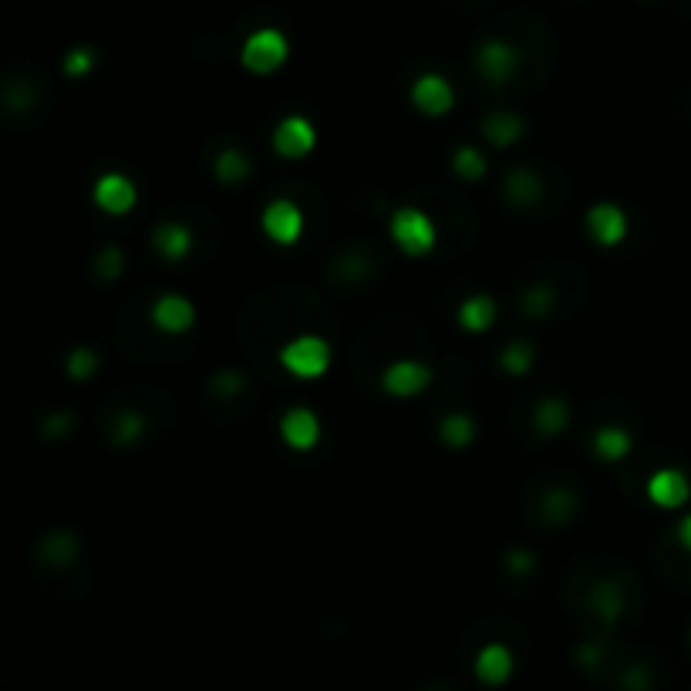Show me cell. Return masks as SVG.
Returning a JSON list of instances; mask_svg holds the SVG:
<instances>
[{"mask_svg":"<svg viewBox=\"0 0 691 691\" xmlns=\"http://www.w3.org/2000/svg\"><path fill=\"white\" fill-rule=\"evenodd\" d=\"M280 365H284L287 375L300 381L324 378V371L331 368V344L317 338V334H300V338L280 348Z\"/></svg>","mask_w":691,"mask_h":691,"instance_id":"1","label":"cell"},{"mask_svg":"<svg viewBox=\"0 0 691 691\" xmlns=\"http://www.w3.org/2000/svg\"><path fill=\"white\" fill-rule=\"evenodd\" d=\"M388 236H392L395 247L408 253V257H425V253L435 247V223L422 213V209L402 206V209H395L392 220H388Z\"/></svg>","mask_w":691,"mask_h":691,"instance_id":"2","label":"cell"},{"mask_svg":"<svg viewBox=\"0 0 691 691\" xmlns=\"http://www.w3.org/2000/svg\"><path fill=\"white\" fill-rule=\"evenodd\" d=\"M287 54H290V44L284 38V31H277V27H260V31H253L250 38L243 41L240 61L250 75H274V71L287 61Z\"/></svg>","mask_w":691,"mask_h":691,"instance_id":"3","label":"cell"},{"mask_svg":"<svg viewBox=\"0 0 691 691\" xmlns=\"http://www.w3.org/2000/svg\"><path fill=\"white\" fill-rule=\"evenodd\" d=\"M260 226L277 247H294L300 236H304V213L290 199H274V203H267V209H263Z\"/></svg>","mask_w":691,"mask_h":691,"instance_id":"4","label":"cell"},{"mask_svg":"<svg viewBox=\"0 0 691 691\" xmlns=\"http://www.w3.org/2000/svg\"><path fill=\"white\" fill-rule=\"evenodd\" d=\"M476 68L486 85L499 88L516 75V68H520V51L506 41H483L476 51Z\"/></svg>","mask_w":691,"mask_h":691,"instance_id":"5","label":"cell"},{"mask_svg":"<svg viewBox=\"0 0 691 691\" xmlns=\"http://www.w3.org/2000/svg\"><path fill=\"white\" fill-rule=\"evenodd\" d=\"M432 385V368L422 365V361H395V365L385 368V375H381V388H385L392 398H415L422 395L425 388Z\"/></svg>","mask_w":691,"mask_h":691,"instance_id":"6","label":"cell"},{"mask_svg":"<svg viewBox=\"0 0 691 691\" xmlns=\"http://www.w3.org/2000/svg\"><path fill=\"white\" fill-rule=\"evenodd\" d=\"M587 233L597 247H621L627 236V213L614 203H597L587 209Z\"/></svg>","mask_w":691,"mask_h":691,"instance_id":"7","label":"cell"},{"mask_svg":"<svg viewBox=\"0 0 691 691\" xmlns=\"http://www.w3.org/2000/svg\"><path fill=\"white\" fill-rule=\"evenodd\" d=\"M314 145H317V132L304 115H287L274 129V152L280 159H304Z\"/></svg>","mask_w":691,"mask_h":691,"instance_id":"8","label":"cell"},{"mask_svg":"<svg viewBox=\"0 0 691 691\" xmlns=\"http://www.w3.org/2000/svg\"><path fill=\"white\" fill-rule=\"evenodd\" d=\"M408 95H412V105L418 112L429 118L452 112V105H456V92H452V85L442 75H418Z\"/></svg>","mask_w":691,"mask_h":691,"instance_id":"9","label":"cell"},{"mask_svg":"<svg viewBox=\"0 0 691 691\" xmlns=\"http://www.w3.org/2000/svg\"><path fill=\"white\" fill-rule=\"evenodd\" d=\"M92 199H95V206L102 209V213H108V216H125L135 206L139 193H135V183H132L129 176H122V172H105V176L95 183Z\"/></svg>","mask_w":691,"mask_h":691,"instance_id":"10","label":"cell"},{"mask_svg":"<svg viewBox=\"0 0 691 691\" xmlns=\"http://www.w3.org/2000/svg\"><path fill=\"white\" fill-rule=\"evenodd\" d=\"M280 439H284L294 452H311L321 442V422L311 408H290L280 418Z\"/></svg>","mask_w":691,"mask_h":691,"instance_id":"11","label":"cell"},{"mask_svg":"<svg viewBox=\"0 0 691 691\" xmlns=\"http://www.w3.org/2000/svg\"><path fill=\"white\" fill-rule=\"evenodd\" d=\"M688 496H691V486L681 469H658L648 479V499L661 509H681L688 503Z\"/></svg>","mask_w":691,"mask_h":691,"instance_id":"12","label":"cell"},{"mask_svg":"<svg viewBox=\"0 0 691 691\" xmlns=\"http://www.w3.org/2000/svg\"><path fill=\"white\" fill-rule=\"evenodd\" d=\"M152 324L166 334H183L196 324V307L183 294H162L152 304Z\"/></svg>","mask_w":691,"mask_h":691,"instance_id":"13","label":"cell"},{"mask_svg":"<svg viewBox=\"0 0 691 691\" xmlns=\"http://www.w3.org/2000/svg\"><path fill=\"white\" fill-rule=\"evenodd\" d=\"M509 675H513V651L506 644H486L476 654V678L483 685H503Z\"/></svg>","mask_w":691,"mask_h":691,"instance_id":"14","label":"cell"},{"mask_svg":"<svg viewBox=\"0 0 691 691\" xmlns=\"http://www.w3.org/2000/svg\"><path fill=\"white\" fill-rule=\"evenodd\" d=\"M152 243H156V250L162 253L166 260H183L189 257V250H193V230H189L186 223H162L156 236H152Z\"/></svg>","mask_w":691,"mask_h":691,"instance_id":"15","label":"cell"},{"mask_svg":"<svg viewBox=\"0 0 691 691\" xmlns=\"http://www.w3.org/2000/svg\"><path fill=\"white\" fill-rule=\"evenodd\" d=\"M483 135H486L489 145L506 149V145H513L523 135V118L513 115V112H493V115L483 118Z\"/></svg>","mask_w":691,"mask_h":691,"instance_id":"16","label":"cell"},{"mask_svg":"<svg viewBox=\"0 0 691 691\" xmlns=\"http://www.w3.org/2000/svg\"><path fill=\"white\" fill-rule=\"evenodd\" d=\"M496 321V300L486 297V294H476L469 300H462L459 307V324L466 327V331L479 334V331H489Z\"/></svg>","mask_w":691,"mask_h":691,"instance_id":"17","label":"cell"},{"mask_svg":"<svg viewBox=\"0 0 691 691\" xmlns=\"http://www.w3.org/2000/svg\"><path fill=\"white\" fill-rule=\"evenodd\" d=\"M506 199L513 206H533L536 199L543 196V183H540V176L530 169H513L506 176Z\"/></svg>","mask_w":691,"mask_h":691,"instance_id":"18","label":"cell"},{"mask_svg":"<svg viewBox=\"0 0 691 691\" xmlns=\"http://www.w3.org/2000/svg\"><path fill=\"white\" fill-rule=\"evenodd\" d=\"M567 422H570V408L563 398H543L533 412V425L540 435H557L567 429Z\"/></svg>","mask_w":691,"mask_h":691,"instance_id":"19","label":"cell"},{"mask_svg":"<svg viewBox=\"0 0 691 691\" xmlns=\"http://www.w3.org/2000/svg\"><path fill=\"white\" fill-rule=\"evenodd\" d=\"M594 452L604 462H621L627 452H631V435L624 429H617V425H604V429H597L594 435Z\"/></svg>","mask_w":691,"mask_h":691,"instance_id":"20","label":"cell"},{"mask_svg":"<svg viewBox=\"0 0 691 691\" xmlns=\"http://www.w3.org/2000/svg\"><path fill=\"white\" fill-rule=\"evenodd\" d=\"M439 439L449 445V449H466V445L476 439V422H472L469 415H445L442 425H439Z\"/></svg>","mask_w":691,"mask_h":691,"instance_id":"21","label":"cell"},{"mask_svg":"<svg viewBox=\"0 0 691 691\" xmlns=\"http://www.w3.org/2000/svg\"><path fill=\"white\" fill-rule=\"evenodd\" d=\"M75 553H78V540L68 530L44 536V543H41V557L54 563V567H68V563L75 560Z\"/></svg>","mask_w":691,"mask_h":691,"instance_id":"22","label":"cell"},{"mask_svg":"<svg viewBox=\"0 0 691 691\" xmlns=\"http://www.w3.org/2000/svg\"><path fill=\"white\" fill-rule=\"evenodd\" d=\"M250 176V159L243 156V152H236V149H226L216 156V179L226 186H236V183H243V179Z\"/></svg>","mask_w":691,"mask_h":691,"instance_id":"23","label":"cell"},{"mask_svg":"<svg viewBox=\"0 0 691 691\" xmlns=\"http://www.w3.org/2000/svg\"><path fill=\"white\" fill-rule=\"evenodd\" d=\"M574 513H577V496L570 493V489H553V493L543 499V520L547 523H567Z\"/></svg>","mask_w":691,"mask_h":691,"instance_id":"24","label":"cell"},{"mask_svg":"<svg viewBox=\"0 0 691 691\" xmlns=\"http://www.w3.org/2000/svg\"><path fill=\"white\" fill-rule=\"evenodd\" d=\"M452 169L459 172L466 183H476V179H483L486 176V156L483 152H476L472 145H466V149H459L456 156H452Z\"/></svg>","mask_w":691,"mask_h":691,"instance_id":"25","label":"cell"},{"mask_svg":"<svg viewBox=\"0 0 691 691\" xmlns=\"http://www.w3.org/2000/svg\"><path fill=\"white\" fill-rule=\"evenodd\" d=\"M590 604H594V611L604 617V621H614L624 607V597L614 584H597L594 594H590Z\"/></svg>","mask_w":691,"mask_h":691,"instance_id":"26","label":"cell"},{"mask_svg":"<svg viewBox=\"0 0 691 691\" xmlns=\"http://www.w3.org/2000/svg\"><path fill=\"white\" fill-rule=\"evenodd\" d=\"M533 348L526 341H516L509 344V348L503 351V358H499V368L506 371V375H526V371L533 368Z\"/></svg>","mask_w":691,"mask_h":691,"instance_id":"27","label":"cell"},{"mask_svg":"<svg viewBox=\"0 0 691 691\" xmlns=\"http://www.w3.org/2000/svg\"><path fill=\"white\" fill-rule=\"evenodd\" d=\"M142 432H145V418L139 412L118 415V422L112 425V439L118 445H132L135 439H142Z\"/></svg>","mask_w":691,"mask_h":691,"instance_id":"28","label":"cell"},{"mask_svg":"<svg viewBox=\"0 0 691 691\" xmlns=\"http://www.w3.org/2000/svg\"><path fill=\"white\" fill-rule=\"evenodd\" d=\"M553 290L547 284H540V287H530L523 294V311L530 314V317H547L553 311Z\"/></svg>","mask_w":691,"mask_h":691,"instance_id":"29","label":"cell"},{"mask_svg":"<svg viewBox=\"0 0 691 691\" xmlns=\"http://www.w3.org/2000/svg\"><path fill=\"white\" fill-rule=\"evenodd\" d=\"M95 371H98V354L92 348H75L68 354V375L75 381L92 378Z\"/></svg>","mask_w":691,"mask_h":691,"instance_id":"30","label":"cell"},{"mask_svg":"<svg viewBox=\"0 0 691 691\" xmlns=\"http://www.w3.org/2000/svg\"><path fill=\"white\" fill-rule=\"evenodd\" d=\"M92 68H95V54H92V48H75V51H68V58H65V75H68V78H85V75H92Z\"/></svg>","mask_w":691,"mask_h":691,"instance_id":"31","label":"cell"},{"mask_svg":"<svg viewBox=\"0 0 691 691\" xmlns=\"http://www.w3.org/2000/svg\"><path fill=\"white\" fill-rule=\"evenodd\" d=\"M122 263H125V257H122V250H118V247L102 250V253H98V277L115 280L118 274H122Z\"/></svg>","mask_w":691,"mask_h":691,"instance_id":"32","label":"cell"},{"mask_svg":"<svg viewBox=\"0 0 691 691\" xmlns=\"http://www.w3.org/2000/svg\"><path fill=\"white\" fill-rule=\"evenodd\" d=\"M624 688L627 691H648L651 688V671L648 668H634L624 675Z\"/></svg>","mask_w":691,"mask_h":691,"instance_id":"33","label":"cell"},{"mask_svg":"<svg viewBox=\"0 0 691 691\" xmlns=\"http://www.w3.org/2000/svg\"><path fill=\"white\" fill-rule=\"evenodd\" d=\"M65 432H71V415H48L44 418V435H54V439H58V435H65Z\"/></svg>","mask_w":691,"mask_h":691,"instance_id":"34","label":"cell"},{"mask_svg":"<svg viewBox=\"0 0 691 691\" xmlns=\"http://www.w3.org/2000/svg\"><path fill=\"white\" fill-rule=\"evenodd\" d=\"M530 567H533V557L526 550H513V553H509V570H513V574H526Z\"/></svg>","mask_w":691,"mask_h":691,"instance_id":"35","label":"cell"},{"mask_svg":"<svg viewBox=\"0 0 691 691\" xmlns=\"http://www.w3.org/2000/svg\"><path fill=\"white\" fill-rule=\"evenodd\" d=\"M678 543H681L685 550H691V513L678 523Z\"/></svg>","mask_w":691,"mask_h":691,"instance_id":"36","label":"cell"},{"mask_svg":"<svg viewBox=\"0 0 691 691\" xmlns=\"http://www.w3.org/2000/svg\"><path fill=\"white\" fill-rule=\"evenodd\" d=\"M580 661H584V665H597V661H600V651H597V648H580Z\"/></svg>","mask_w":691,"mask_h":691,"instance_id":"37","label":"cell"}]
</instances>
